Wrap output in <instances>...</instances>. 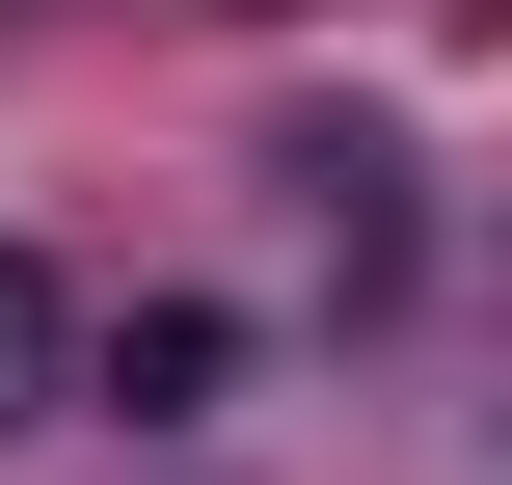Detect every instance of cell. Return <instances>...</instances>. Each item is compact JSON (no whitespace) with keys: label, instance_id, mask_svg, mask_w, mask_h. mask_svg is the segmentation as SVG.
<instances>
[{"label":"cell","instance_id":"1","mask_svg":"<svg viewBox=\"0 0 512 485\" xmlns=\"http://www.w3.org/2000/svg\"><path fill=\"white\" fill-rule=\"evenodd\" d=\"M216 378H243V324H216V297H162V324H135V351H108V405H135V432H189V405H216Z\"/></svg>","mask_w":512,"mask_h":485},{"label":"cell","instance_id":"2","mask_svg":"<svg viewBox=\"0 0 512 485\" xmlns=\"http://www.w3.org/2000/svg\"><path fill=\"white\" fill-rule=\"evenodd\" d=\"M54 405H81V297L0 243V432H54Z\"/></svg>","mask_w":512,"mask_h":485}]
</instances>
